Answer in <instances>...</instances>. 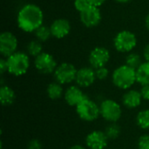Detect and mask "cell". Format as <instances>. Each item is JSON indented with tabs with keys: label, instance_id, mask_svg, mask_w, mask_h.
<instances>
[{
	"label": "cell",
	"instance_id": "obj_1",
	"mask_svg": "<svg viewBox=\"0 0 149 149\" xmlns=\"http://www.w3.org/2000/svg\"><path fill=\"white\" fill-rule=\"evenodd\" d=\"M44 12L42 9L35 3H25L17 14V24L24 32H33L43 25Z\"/></svg>",
	"mask_w": 149,
	"mask_h": 149
},
{
	"label": "cell",
	"instance_id": "obj_2",
	"mask_svg": "<svg viewBox=\"0 0 149 149\" xmlns=\"http://www.w3.org/2000/svg\"><path fill=\"white\" fill-rule=\"evenodd\" d=\"M112 80L116 87L122 90H127L137 82L136 70L126 64L122 65L113 71Z\"/></svg>",
	"mask_w": 149,
	"mask_h": 149
},
{
	"label": "cell",
	"instance_id": "obj_3",
	"mask_svg": "<svg viewBox=\"0 0 149 149\" xmlns=\"http://www.w3.org/2000/svg\"><path fill=\"white\" fill-rule=\"evenodd\" d=\"M7 72L13 76H22L25 74L30 67V57L26 52H16L6 58Z\"/></svg>",
	"mask_w": 149,
	"mask_h": 149
},
{
	"label": "cell",
	"instance_id": "obj_4",
	"mask_svg": "<svg viewBox=\"0 0 149 149\" xmlns=\"http://www.w3.org/2000/svg\"><path fill=\"white\" fill-rule=\"evenodd\" d=\"M136 35L127 30L119 31L113 38V47L115 50L121 53H129L137 45Z\"/></svg>",
	"mask_w": 149,
	"mask_h": 149
},
{
	"label": "cell",
	"instance_id": "obj_5",
	"mask_svg": "<svg viewBox=\"0 0 149 149\" xmlns=\"http://www.w3.org/2000/svg\"><path fill=\"white\" fill-rule=\"evenodd\" d=\"M76 112L81 120L89 122L97 120L100 115V107L87 97L76 107Z\"/></svg>",
	"mask_w": 149,
	"mask_h": 149
},
{
	"label": "cell",
	"instance_id": "obj_6",
	"mask_svg": "<svg viewBox=\"0 0 149 149\" xmlns=\"http://www.w3.org/2000/svg\"><path fill=\"white\" fill-rule=\"evenodd\" d=\"M100 115L104 120L110 123L118 121L122 114V110L118 102L113 100H105L100 106Z\"/></svg>",
	"mask_w": 149,
	"mask_h": 149
},
{
	"label": "cell",
	"instance_id": "obj_7",
	"mask_svg": "<svg viewBox=\"0 0 149 149\" xmlns=\"http://www.w3.org/2000/svg\"><path fill=\"white\" fill-rule=\"evenodd\" d=\"M77 72L78 70L72 64L64 62L57 66L53 75L56 82L61 85H66L75 81Z\"/></svg>",
	"mask_w": 149,
	"mask_h": 149
},
{
	"label": "cell",
	"instance_id": "obj_8",
	"mask_svg": "<svg viewBox=\"0 0 149 149\" xmlns=\"http://www.w3.org/2000/svg\"><path fill=\"white\" fill-rule=\"evenodd\" d=\"M34 65L38 72L42 74H51L54 73L57 66L56 59L54 57L48 53V52H42L40 55L35 58L34 59Z\"/></svg>",
	"mask_w": 149,
	"mask_h": 149
},
{
	"label": "cell",
	"instance_id": "obj_9",
	"mask_svg": "<svg viewBox=\"0 0 149 149\" xmlns=\"http://www.w3.org/2000/svg\"><path fill=\"white\" fill-rule=\"evenodd\" d=\"M17 38L12 32L6 31L0 34V53L3 58H7L17 52Z\"/></svg>",
	"mask_w": 149,
	"mask_h": 149
},
{
	"label": "cell",
	"instance_id": "obj_10",
	"mask_svg": "<svg viewBox=\"0 0 149 149\" xmlns=\"http://www.w3.org/2000/svg\"><path fill=\"white\" fill-rule=\"evenodd\" d=\"M110 52L107 48L104 46H97L90 52L88 62L91 67L93 69H98L100 67L106 66L110 60Z\"/></svg>",
	"mask_w": 149,
	"mask_h": 149
},
{
	"label": "cell",
	"instance_id": "obj_11",
	"mask_svg": "<svg viewBox=\"0 0 149 149\" xmlns=\"http://www.w3.org/2000/svg\"><path fill=\"white\" fill-rule=\"evenodd\" d=\"M79 19L82 24L87 28L98 26L102 19V15L100 8L90 6L88 9L79 13Z\"/></svg>",
	"mask_w": 149,
	"mask_h": 149
},
{
	"label": "cell",
	"instance_id": "obj_12",
	"mask_svg": "<svg viewBox=\"0 0 149 149\" xmlns=\"http://www.w3.org/2000/svg\"><path fill=\"white\" fill-rule=\"evenodd\" d=\"M50 29L53 38L61 39L70 34L72 27L68 19L60 17L52 21L50 25Z\"/></svg>",
	"mask_w": 149,
	"mask_h": 149
},
{
	"label": "cell",
	"instance_id": "obj_13",
	"mask_svg": "<svg viewBox=\"0 0 149 149\" xmlns=\"http://www.w3.org/2000/svg\"><path fill=\"white\" fill-rule=\"evenodd\" d=\"M95 69L93 67H82L78 70L75 82L79 87H89L96 80Z\"/></svg>",
	"mask_w": 149,
	"mask_h": 149
},
{
	"label": "cell",
	"instance_id": "obj_14",
	"mask_svg": "<svg viewBox=\"0 0 149 149\" xmlns=\"http://www.w3.org/2000/svg\"><path fill=\"white\" fill-rule=\"evenodd\" d=\"M107 142L108 138L102 131H93L86 138V144L90 149H105Z\"/></svg>",
	"mask_w": 149,
	"mask_h": 149
},
{
	"label": "cell",
	"instance_id": "obj_15",
	"mask_svg": "<svg viewBox=\"0 0 149 149\" xmlns=\"http://www.w3.org/2000/svg\"><path fill=\"white\" fill-rule=\"evenodd\" d=\"M86 97L79 86H71L65 92V100L72 107H77Z\"/></svg>",
	"mask_w": 149,
	"mask_h": 149
},
{
	"label": "cell",
	"instance_id": "obj_16",
	"mask_svg": "<svg viewBox=\"0 0 149 149\" xmlns=\"http://www.w3.org/2000/svg\"><path fill=\"white\" fill-rule=\"evenodd\" d=\"M141 100H142V97L141 95V93L140 91H137V90L127 91L123 95V98H122L123 105L129 109L138 107L141 104Z\"/></svg>",
	"mask_w": 149,
	"mask_h": 149
},
{
	"label": "cell",
	"instance_id": "obj_17",
	"mask_svg": "<svg viewBox=\"0 0 149 149\" xmlns=\"http://www.w3.org/2000/svg\"><path fill=\"white\" fill-rule=\"evenodd\" d=\"M136 79L141 86L149 85V62H143L136 69Z\"/></svg>",
	"mask_w": 149,
	"mask_h": 149
},
{
	"label": "cell",
	"instance_id": "obj_18",
	"mask_svg": "<svg viewBox=\"0 0 149 149\" xmlns=\"http://www.w3.org/2000/svg\"><path fill=\"white\" fill-rule=\"evenodd\" d=\"M15 92L8 86H2L0 88V102L3 106H10L15 100Z\"/></svg>",
	"mask_w": 149,
	"mask_h": 149
},
{
	"label": "cell",
	"instance_id": "obj_19",
	"mask_svg": "<svg viewBox=\"0 0 149 149\" xmlns=\"http://www.w3.org/2000/svg\"><path fill=\"white\" fill-rule=\"evenodd\" d=\"M46 93L51 100H58L63 95V87L62 85L58 82H52L47 86Z\"/></svg>",
	"mask_w": 149,
	"mask_h": 149
},
{
	"label": "cell",
	"instance_id": "obj_20",
	"mask_svg": "<svg viewBox=\"0 0 149 149\" xmlns=\"http://www.w3.org/2000/svg\"><path fill=\"white\" fill-rule=\"evenodd\" d=\"M26 53L29 56L31 57H38V55H40L43 52V45L42 42H40L38 39H32L31 40L27 46H26Z\"/></svg>",
	"mask_w": 149,
	"mask_h": 149
},
{
	"label": "cell",
	"instance_id": "obj_21",
	"mask_svg": "<svg viewBox=\"0 0 149 149\" xmlns=\"http://www.w3.org/2000/svg\"><path fill=\"white\" fill-rule=\"evenodd\" d=\"M34 35L36 37V39L39 40L42 43L46 42L51 37H52L50 26H47V25H45V24H43L39 28H38L34 31Z\"/></svg>",
	"mask_w": 149,
	"mask_h": 149
},
{
	"label": "cell",
	"instance_id": "obj_22",
	"mask_svg": "<svg viewBox=\"0 0 149 149\" xmlns=\"http://www.w3.org/2000/svg\"><path fill=\"white\" fill-rule=\"evenodd\" d=\"M136 123L141 128L149 130V109L142 110L138 113L136 116Z\"/></svg>",
	"mask_w": 149,
	"mask_h": 149
},
{
	"label": "cell",
	"instance_id": "obj_23",
	"mask_svg": "<svg viewBox=\"0 0 149 149\" xmlns=\"http://www.w3.org/2000/svg\"><path fill=\"white\" fill-rule=\"evenodd\" d=\"M142 59L140 54L136 52H129L127 56L126 57V65L134 68L137 69L141 64H142Z\"/></svg>",
	"mask_w": 149,
	"mask_h": 149
},
{
	"label": "cell",
	"instance_id": "obj_24",
	"mask_svg": "<svg viewBox=\"0 0 149 149\" xmlns=\"http://www.w3.org/2000/svg\"><path fill=\"white\" fill-rule=\"evenodd\" d=\"M105 134L107 136L108 140H114L120 136V127L115 123H111L105 130Z\"/></svg>",
	"mask_w": 149,
	"mask_h": 149
},
{
	"label": "cell",
	"instance_id": "obj_25",
	"mask_svg": "<svg viewBox=\"0 0 149 149\" xmlns=\"http://www.w3.org/2000/svg\"><path fill=\"white\" fill-rule=\"evenodd\" d=\"M73 5H74L75 10L79 11V13L83 12L84 10H86L91 6L87 0H74Z\"/></svg>",
	"mask_w": 149,
	"mask_h": 149
},
{
	"label": "cell",
	"instance_id": "obj_26",
	"mask_svg": "<svg viewBox=\"0 0 149 149\" xmlns=\"http://www.w3.org/2000/svg\"><path fill=\"white\" fill-rule=\"evenodd\" d=\"M95 75H96L97 79L104 80V79H107V77L109 76V71L106 66L100 67L98 69H95Z\"/></svg>",
	"mask_w": 149,
	"mask_h": 149
},
{
	"label": "cell",
	"instance_id": "obj_27",
	"mask_svg": "<svg viewBox=\"0 0 149 149\" xmlns=\"http://www.w3.org/2000/svg\"><path fill=\"white\" fill-rule=\"evenodd\" d=\"M138 148L139 149H149V134H144L140 137Z\"/></svg>",
	"mask_w": 149,
	"mask_h": 149
},
{
	"label": "cell",
	"instance_id": "obj_28",
	"mask_svg": "<svg viewBox=\"0 0 149 149\" xmlns=\"http://www.w3.org/2000/svg\"><path fill=\"white\" fill-rule=\"evenodd\" d=\"M140 93H141V95L142 97V100H149V85L141 86Z\"/></svg>",
	"mask_w": 149,
	"mask_h": 149
},
{
	"label": "cell",
	"instance_id": "obj_29",
	"mask_svg": "<svg viewBox=\"0 0 149 149\" xmlns=\"http://www.w3.org/2000/svg\"><path fill=\"white\" fill-rule=\"evenodd\" d=\"M42 145L39 141L38 140H32L29 142L28 149H41Z\"/></svg>",
	"mask_w": 149,
	"mask_h": 149
},
{
	"label": "cell",
	"instance_id": "obj_30",
	"mask_svg": "<svg viewBox=\"0 0 149 149\" xmlns=\"http://www.w3.org/2000/svg\"><path fill=\"white\" fill-rule=\"evenodd\" d=\"M0 72L1 74H3L5 72H7V60L5 58H2L0 59Z\"/></svg>",
	"mask_w": 149,
	"mask_h": 149
},
{
	"label": "cell",
	"instance_id": "obj_31",
	"mask_svg": "<svg viewBox=\"0 0 149 149\" xmlns=\"http://www.w3.org/2000/svg\"><path fill=\"white\" fill-rule=\"evenodd\" d=\"M90 3L91 6H94L97 8H100V6H102L107 0H87Z\"/></svg>",
	"mask_w": 149,
	"mask_h": 149
},
{
	"label": "cell",
	"instance_id": "obj_32",
	"mask_svg": "<svg viewBox=\"0 0 149 149\" xmlns=\"http://www.w3.org/2000/svg\"><path fill=\"white\" fill-rule=\"evenodd\" d=\"M143 58L145 59V61L149 62V43L145 45L144 49H143Z\"/></svg>",
	"mask_w": 149,
	"mask_h": 149
},
{
	"label": "cell",
	"instance_id": "obj_33",
	"mask_svg": "<svg viewBox=\"0 0 149 149\" xmlns=\"http://www.w3.org/2000/svg\"><path fill=\"white\" fill-rule=\"evenodd\" d=\"M144 24H145V27L147 28V30L149 31V13H148V15L145 17Z\"/></svg>",
	"mask_w": 149,
	"mask_h": 149
},
{
	"label": "cell",
	"instance_id": "obj_34",
	"mask_svg": "<svg viewBox=\"0 0 149 149\" xmlns=\"http://www.w3.org/2000/svg\"><path fill=\"white\" fill-rule=\"evenodd\" d=\"M69 149H86L83 146H81V145H74V146H72V148H70Z\"/></svg>",
	"mask_w": 149,
	"mask_h": 149
},
{
	"label": "cell",
	"instance_id": "obj_35",
	"mask_svg": "<svg viewBox=\"0 0 149 149\" xmlns=\"http://www.w3.org/2000/svg\"><path fill=\"white\" fill-rule=\"evenodd\" d=\"M114 1L119 3H128V2H130L132 0H114Z\"/></svg>",
	"mask_w": 149,
	"mask_h": 149
}]
</instances>
